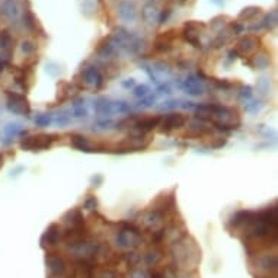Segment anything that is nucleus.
<instances>
[{
  "mask_svg": "<svg viewBox=\"0 0 278 278\" xmlns=\"http://www.w3.org/2000/svg\"><path fill=\"white\" fill-rule=\"evenodd\" d=\"M172 258L175 262V268H191L195 267L199 259H201V251L197 245V242L184 235L181 239H178L177 242H174L172 246Z\"/></svg>",
  "mask_w": 278,
  "mask_h": 278,
  "instance_id": "f257e3e1",
  "label": "nucleus"
},
{
  "mask_svg": "<svg viewBox=\"0 0 278 278\" xmlns=\"http://www.w3.org/2000/svg\"><path fill=\"white\" fill-rule=\"evenodd\" d=\"M47 264V278H76L78 267L70 265L60 254L47 252L45 257Z\"/></svg>",
  "mask_w": 278,
  "mask_h": 278,
  "instance_id": "f03ea898",
  "label": "nucleus"
},
{
  "mask_svg": "<svg viewBox=\"0 0 278 278\" xmlns=\"http://www.w3.org/2000/svg\"><path fill=\"white\" fill-rule=\"evenodd\" d=\"M57 140V136L54 134H34V136H26L20 140L19 146L22 150L26 152H42L47 150L53 146V143Z\"/></svg>",
  "mask_w": 278,
  "mask_h": 278,
  "instance_id": "7ed1b4c3",
  "label": "nucleus"
},
{
  "mask_svg": "<svg viewBox=\"0 0 278 278\" xmlns=\"http://www.w3.org/2000/svg\"><path fill=\"white\" fill-rule=\"evenodd\" d=\"M112 42L115 47L124 50L128 54H136L141 50L140 38H137L136 35H133L131 32H128L122 28L115 29V32L112 35Z\"/></svg>",
  "mask_w": 278,
  "mask_h": 278,
  "instance_id": "20e7f679",
  "label": "nucleus"
},
{
  "mask_svg": "<svg viewBox=\"0 0 278 278\" xmlns=\"http://www.w3.org/2000/svg\"><path fill=\"white\" fill-rule=\"evenodd\" d=\"M143 238H141V232L139 227L125 223L124 227L118 232L115 242L119 248L122 249H134L141 243Z\"/></svg>",
  "mask_w": 278,
  "mask_h": 278,
  "instance_id": "39448f33",
  "label": "nucleus"
},
{
  "mask_svg": "<svg viewBox=\"0 0 278 278\" xmlns=\"http://www.w3.org/2000/svg\"><path fill=\"white\" fill-rule=\"evenodd\" d=\"M6 108L16 115L28 117L31 114V103L23 93L6 92Z\"/></svg>",
  "mask_w": 278,
  "mask_h": 278,
  "instance_id": "423d86ee",
  "label": "nucleus"
},
{
  "mask_svg": "<svg viewBox=\"0 0 278 278\" xmlns=\"http://www.w3.org/2000/svg\"><path fill=\"white\" fill-rule=\"evenodd\" d=\"M186 117L181 112H171L163 117H160V122L158 127H160V133H171L174 130H179L186 124Z\"/></svg>",
  "mask_w": 278,
  "mask_h": 278,
  "instance_id": "0eeeda50",
  "label": "nucleus"
},
{
  "mask_svg": "<svg viewBox=\"0 0 278 278\" xmlns=\"http://www.w3.org/2000/svg\"><path fill=\"white\" fill-rule=\"evenodd\" d=\"M177 207L175 202V192H168V194H160L153 202H152V211H156L162 216H168L171 211H174Z\"/></svg>",
  "mask_w": 278,
  "mask_h": 278,
  "instance_id": "6e6552de",
  "label": "nucleus"
},
{
  "mask_svg": "<svg viewBox=\"0 0 278 278\" xmlns=\"http://www.w3.org/2000/svg\"><path fill=\"white\" fill-rule=\"evenodd\" d=\"M63 239V229L60 227V224L57 223H51L47 230L44 232V235L41 236V248L47 249V248H54L60 243V240Z\"/></svg>",
  "mask_w": 278,
  "mask_h": 278,
  "instance_id": "1a4fd4ad",
  "label": "nucleus"
},
{
  "mask_svg": "<svg viewBox=\"0 0 278 278\" xmlns=\"http://www.w3.org/2000/svg\"><path fill=\"white\" fill-rule=\"evenodd\" d=\"M66 230H86V220L79 208H72L63 216Z\"/></svg>",
  "mask_w": 278,
  "mask_h": 278,
  "instance_id": "9d476101",
  "label": "nucleus"
},
{
  "mask_svg": "<svg viewBox=\"0 0 278 278\" xmlns=\"http://www.w3.org/2000/svg\"><path fill=\"white\" fill-rule=\"evenodd\" d=\"M204 23H199V22H195V20H191V22H186L184 25V31H182V35L185 38V41H188L189 44H192L194 47H201V42H199V37H201V31L204 29Z\"/></svg>",
  "mask_w": 278,
  "mask_h": 278,
  "instance_id": "9b49d317",
  "label": "nucleus"
},
{
  "mask_svg": "<svg viewBox=\"0 0 278 278\" xmlns=\"http://www.w3.org/2000/svg\"><path fill=\"white\" fill-rule=\"evenodd\" d=\"M258 48H259V40L254 35H248V37H243L238 42V47L235 51H236V54H239L242 57H248V56H252Z\"/></svg>",
  "mask_w": 278,
  "mask_h": 278,
  "instance_id": "f8f14e48",
  "label": "nucleus"
},
{
  "mask_svg": "<svg viewBox=\"0 0 278 278\" xmlns=\"http://www.w3.org/2000/svg\"><path fill=\"white\" fill-rule=\"evenodd\" d=\"M82 82L86 86L99 89L103 85V78H102L100 70L96 66H88L85 70H82Z\"/></svg>",
  "mask_w": 278,
  "mask_h": 278,
  "instance_id": "ddd939ff",
  "label": "nucleus"
},
{
  "mask_svg": "<svg viewBox=\"0 0 278 278\" xmlns=\"http://www.w3.org/2000/svg\"><path fill=\"white\" fill-rule=\"evenodd\" d=\"M143 223H144V227L147 230H150L152 233L155 232H159L162 229H165V216L156 213V211H147L143 217Z\"/></svg>",
  "mask_w": 278,
  "mask_h": 278,
  "instance_id": "4468645a",
  "label": "nucleus"
},
{
  "mask_svg": "<svg viewBox=\"0 0 278 278\" xmlns=\"http://www.w3.org/2000/svg\"><path fill=\"white\" fill-rule=\"evenodd\" d=\"M136 6L130 0H121L118 3V16L124 22H134L136 20Z\"/></svg>",
  "mask_w": 278,
  "mask_h": 278,
  "instance_id": "2eb2a0df",
  "label": "nucleus"
},
{
  "mask_svg": "<svg viewBox=\"0 0 278 278\" xmlns=\"http://www.w3.org/2000/svg\"><path fill=\"white\" fill-rule=\"evenodd\" d=\"M182 89L185 91V93L191 95V96H199L204 93V85L201 80H198L195 76H189L186 78V80H184V85H182Z\"/></svg>",
  "mask_w": 278,
  "mask_h": 278,
  "instance_id": "dca6fc26",
  "label": "nucleus"
},
{
  "mask_svg": "<svg viewBox=\"0 0 278 278\" xmlns=\"http://www.w3.org/2000/svg\"><path fill=\"white\" fill-rule=\"evenodd\" d=\"M258 268L265 273H276L278 267V261L276 255H262L257 259Z\"/></svg>",
  "mask_w": 278,
  "mask_h": 278,
  "instance_id": "f3484780",
  "label": "nucleus"
},
{
  "mask_svg": "<svg viewBox=\"0 0 278 278\" xmlns=\"http://www.w3.org/2000/svg\"><path fill=\"white\" fill-rule=\"evenodd\" d=\"M72 140V146L78 150H82V152H92V146H91V141L86 136L83 134H72L70 137Z\"/></svg>",
  "mask_w": 278,
  "mask_h": 278,
  "instance_id": "a211bd4d",
  "label": "nucleus"
},
{
  "mask_svg": "<svg viewBox=\"0 0 278 278\" xmlns=\"http://www.w3.org/2000/svg\"><path fill=\"white\" fill-rule=\"evenodd\" d=\"M1 13L9 19H16L19 15V4L16 0H3L1 1Z\"/></svg>",
  "mask_w": 278,
  "mask_h": 278,
  "instance_id": "6ab92c4d",
  "label": "nucleus"
},
{
  "mask_svg": "<svg viewBox=\"0 0 278 278\" xmlns=\"http://www.w3.org/2000/svg\"><path fill=\"white\" fill-rule=\"evenodd\" d=\"M159 13L160 12L153 4H147L143 9V19L149 25H156V23H159Z\"/></svg>",
  "mask_w": 278,
  "mask_h": 278,
  "instance_id": "aec40b11",
  "label": "nucleus"
},
{
  "mask_svg": "<svg viewBox=\"0 0 278 278\" xmlns=\"http://www.w3.org/2000/svg\"><path fill=\"white\" fill-rule=\"evenodd\" d=\"M251 64L254 67H257V69L264 70V69H267L270 66V57L267 54H257V56H254V60H252Z\"/></svg>",
  "mask_w": 278,
  "mask_h": 278,
  "instance_id": "412c9836",
  "label": "nucleus"
},
{
  "mask_svg": "<svg viewBox=\"0 0 278 278\" xmlns=\"http://www.w3.org/2000/svg\"><path fill=\"white\" fill-rule=\"evenodd\" d=\"M23 25L31 32H34L37 29V19H35V16H34V13L31 10H25V13H23Z\"/></svg>",
  "mask_w": 278,
  "mask_h": 278,
  "instance_id": "4be33fe9",
  "label": "nucleus"
},
{
  "mask_svg": "<svg viewBox=\"0 0 278 278\" xmlns=\"http://www.w3.org/2000/svg\"><path fill=\"white\" fill-rule=\"evenodd\" d=\"M86 278H118V276H117V273H114L111 270H95L93 268Z\"/></svg>",
  "mask_w": 278,
  "mask_h": 278,
  "instance_id": "5701e85b",
  "label": "nucleus"
},
{
  "mask_svg": "<svg viewBox=\"0 0 278 278\" xmlns=\"http://www.w3.org/2000/svg\"><path fill=\"white\" fill-rule=\"evenodd\" d=\"M73 115L76 118H83L88 115L86 108H85V100L83 99H78L73 102Z\"/></svg>",
  "mask_w": 278,
  "mask_h": 278,
  "instance_id": "b1692460",
  "label": "nucleus"
},
{
  "mask_svg": "<svg viewBox=\"0 0 278 278\" xmlns=\"http://www.w3.org/2000/svg\"><path fill=\"white\" fill-rule=\"evenodd\" d=\"M160 258H162V254H160V251H158V249L149 251V252L144 255V261H146V264H149V265L158 264V262L160 261Z\"/></svg>",
  "mask_w": 278,
  "mask_h": 278,
  "instance_id": "393cba45",
  "label": "nucleus"
},
{
  "mask_svg": "<svg viewBox=\"0 0 278 278\" xmlns=\"http://www.w3.org/2000/svg\"><path fill=\"white\" fill-rule=\"evenodd\" d=\"M259 7L257 6H249V7H245L240 13H239V19H252L254 16H257L259 13Z\"/></svg>",
  "mask_w": 278,
  "mask_h": 278,
  "instance_id": "a878e982",
  "label": "nucleus"
},
{
  "mask_svg": "<svg viewBox=\"0 0 278 278\" xmlns=\"http://www.w3.org/2000/svg\"><path fill=\"white\" fill-rule=\"evenodd\" d=\"M51 122H53V117H51L50 114H40V115L35 118V124H37V127H41V128L48 127Z\"/></svg>",
  "mask_w": 278,
  "mask_h": 278,
  "instance_id": "bb28decb",
  "label": "nucleus"
},
{
  "mask_svg": "<svg viewBox=\"0 0 278 278\" xmlns=\"http://www.w3.org/2000/svg\"><path fill=\"white\" fill-rule=\"evenodd\" d=\"M276 23H277V12H276V10H273L271 13H268V15L265 16V19L262 20L261 26L271 28V26H273V25H276Z\"/></svg>",
  "mask_w": 278,
  "mask_h": 278,
  "instance_id": "cd10ccee",
  "label": "nucleus"
},
{
  "mask_svg": "<svg viewBox=\"0 0 278 278\" xmlns=\"http://www.w3.org/2000/svg\"><path fill=\"white\" fill-rule=\"evenodd\" d=\"M83 208L88 210V211L96 210V208H98V198H96L95 195H89V197L85 199V202H83Z\"/></svg>",
  "mask_w": 278,
  "mask_h": 278,
  "instance_id": "c85d7f7f",
  "label": "nucleus"
},
{
  "mask_svg": "<svg viewBox=\"0 0 278 278\" xmlns=\"http://www.w3.org/2000/svg\"><path fill=\"white\" fill-rule=\"evenodd\" d=\"M150 92V89H149V86H146V85H141V86H136L134 88V91H133V95L136 96V98H147V95Z\"/></svg>",
  "mask_w": 278,
  "mask_h": 278,
  "instance_id": "c756f323",
  "label": "nucleus"
},
{
  "mask_svg": "<svg viewBox=\"0 0 278 278\" xmlns=\"http://www.w3.org/2000/svg\"><path fill=\"white\" fill-rule=\"evenodd\" d=\"M20 48H22V53H23V54L31 56V54L35 51V44H34L32 41H23L22 45H20Z\"/></svg>",
  "mask_w": 278,
  "mask_h": 278,
  "instance_id": "7c9ffc66",
  "label": "nucleus"
},
{
  "mask_svg": "<svg viewBox=\"0 0 278 278\" xmlns=\"http://www.w3.org/2000/svg\"><path fill=\"white\" fill-rule=\"evenodd\" d=\"M130 278H150V273L141 268H136L130 273Z\"/></svg>",
  "mask_w": 278,
  "mask_h": 278,
  "instance_id": "2f4dec72",
  "label": "nucleus"
},
{
  "mask_svg": "<svg viewBox=\"0 0 278 278\" xmlns=\"http://www.w3.org/2000/svg\"><path fill=\"white\" fill-rule=\"evenodd\" d=\"M240 98L243 99H251L252 98V88L251 86H243L240 91Z\"/></svg>",
  "mask_w": 278,
  "mask_h": 278,
  "instance_id": "473e14b6",
  "label": "nucleus"
},
{
  "mask_svg": "<svg viewBox=\"0 0 278 278\" xmlns=\"http://www.w3.org/2000/svg\"><path fill=\"white\" fill-rule=\"evenodd\" d=\"M258 85H259V91H262V93L268 92V89H270V83H268L267 79H261Z\"/></svg>",
  "mask_w": 278,
  "mask_h": 278,
  "instance_id": "72a5a7b5",
  "label": "nucleus"
},
{
  "mask_svg": "<svg viewBox=\"0 0 278 278\" xmlns=\"http://www.w3.org/2000/svg\"><path fill=\"white\" fill-rule=\"evenodd\" d=\"M242 31H243V26H242L240 23L235 22V23L232 25V32H233L235 35H239V34H242Z\"/></svg>",
  "mask_w": 278,
  "mask_h": 278,
  "instance_id": "f704fd0d",
  "label": "nucleus"
},
{
  "mask_svg": "<svg viewBox=\"0 0 278 278\" xmlns=\"http://www.w3.org/2000/svg\"><path fill=\"white\" fill-rule=\"evenodd\" d=\"M56 122H57L59 125H66V124L69 122V119H67V118H64V117L61 115V117H59V118H57V121H56Z\"/></svg>",
  "mask_w": 278,
  "mask_h": 278,
  "instance_id": "c9c22d12",
  "label": "nucleus"
},
{
  "mask_svg": "<svg viewBox=\"0 0 278 278\" xmlns=\"http://www.w3.org/2000/svg\"><path fill=\"white\" fill-rule=\"evenodd\" d=\"M130 82H124L122 83V86L124 88H131V86H134V79H128Z\"/></svg>",
  "mask_w": 278,
  "mask_h": 278,
  "instance_id": "e433bc0d",
  "label": "nucleus"
},
{
  "mask_svg": "<svg viewBox=\"0 0 278 278\" xmlns=\"http://www.w3.org/2000/svg\"><path fill=\"white\" fill-rule=\"evenodd\" d=\"M102 182V177L100 175H96L92 178V184H100Z\"/></svg>",
  "mask_w": 278,
  "mask_h": 278,
  "instance_id": "4c0bfd02",
  "label": "nucleus"
},
{
  "mask_svg": "<svg viewBox=\"0 0 278 278\" xmlns=\"http://www.w3.org/2000/svg\"><path fill=\"white\" fill-rule=\"evenodd\" d=\"M150 278H163V276L160 273H152L150 274Z\"/></svg>",
  "mask_w": 278,
  "mask_h": 278,
  "instance_id": "58836bf2",
  "label": "nucleus"
},
{
  "mask_svg": "<svg viewBox=\"0 0 278 278\" xmlns=\"http://www.w3.org/2000/svg\"><path fill=\"white\" fill-rule=\"evenodd\" d=\"M185 278H194V277H185Z\"/></svg>",
  "mask_w": 278,
  "mask_h": 278,
  "instance_id": "ea45409f",
  "label": "nucleus"
},
{
  "mask_svg": "<svg viewBox=\"0 0 278 278\" xmlns=\"http://www.w3.org/2000/svg\"><path fill=\"white\" fill-rule=\"evenodd\" d=\"M259 278H267V277H259Z\"/></svg>",
  "mask_w": 278,
  "mask_h": 278,
  "instance_id": "a19ab883",
  "label": "nucleus"
}]
</instances>
